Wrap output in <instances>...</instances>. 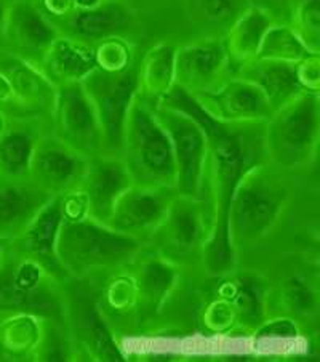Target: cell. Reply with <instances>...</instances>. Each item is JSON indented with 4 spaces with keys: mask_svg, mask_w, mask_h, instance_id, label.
Returning <instances> with one entry per match:
<instances>
[{
    "mask_svg": "<svg viewBox=\"0 0 320 362\" xmlns=\"http://www.w3.org/2000/svg\"><path fill=\"white\" fill-rule=\"evenodd\" d=\"M223 53L215 45H202L186 50L179 58V69L189 81H205L220 68Z\"/></svg>",
    "mask_w": 320,
    "mask_h": 362,
    "instance_id": "obj_18",
    "label": "cell"
},
{
    "mask_svg": "<svg viewBox=\"0 0 320 362\" xmlns=\"http://www.w3.org/2000/svg\"><path fill=\"white\" fill-rule=\"evenodd\" d=\"M52 59L55 69L64 77H82L95 66L93 53L71 42H58L52 52Z\"/></svg>",
    "mask_w": 320,
    "mask_h": 362,
    "instance_id": "obj_17",
    "label": "cell"
},
{
    "mask_svg": "<svg viewBox=\"0 0 320 362\" xmlns=\"http://www.w3.org/2000/svg\"><path fill=\"white\" fill-rule=\"evenodd\" d=\"M77 4L82 5V7H92L96 4V0H77Z\"/></svg>",
    "mask_w": 320,
    "mask_h": 362,
    "instance_id": "obj_29",
    "label": "cell"
},
{
    "mask_svg": "<svg viewBox=\"0 0 320 362\" xmlns=\"http://www.w3.org/2000/svg\"><path fill=\"white\" fill-rule=\"evenodd\" d=\"M203 7L208 15L220 18L225 16L231 10L232 0H203Z\"/></svg>",
    "mask_w": 320,
    "mask_h": 362,
    "instance_id": "obj_28",
    "label": "cell"
},
{
    "mask_svg": "<svg viewBox=\"0 0 320 362\" xmlns=\"http://www.w3.org/2000/svg\"><path fill=\"white\" fill-rule=\"evenodd\" d=\"M53 196L34 183H15L0 189V231H23Z\"/></svg>",
    "mask_w": 320,
    "mask_h": 362,
    "instance_id": "obj_13",
    "label": "cell"
},
{
    "mask_svg": "<svg viewBox=\"0 0 320 362\" xmlns=\"http://www.w3.org/2000/svg\"><path fill=\"white\" fill-rule=\"evenodd\" d=\"M283 292H285V298L295 311L307 315V313L316 310V295L311 291V287L304 281L298 279V277L288 279L285 287H283Z\"/></svg>",
    "mask_w": 320,
    "mask_h": 362,
    "instance_id": "obj_23",
    "label": "cell"
},
{
    "mask_svg": "<svg viewBox=\"0 0 320 362\" xmlns=\"http://www.w3.org/2000/svg\"><path fill=\"white\" fill-rule=\"evenodd\" d=\"M82 334L90 346L98 353L105 361H122L119 354L116 343L112 341L111 335L102 325L100 316L96 315L93 306H87L85 313L82 315Z\"/></svg>",
    "mask_w": 320,
    "mask_h": 362,
    "instance_id": "obj_20",
    "label": "cell"
},
{
    "mask_svg": "<svg viewBox=\"0 0 320 362\" xmlns=\"http://www.w3.org/2000/svg\"><path fill=\"white\" fill-rule=\"evenodd\" d=\"M40 279L42 269L37 262L23 263L11 276V281L15 282V286L23 288V291H34V288H37Z\"/></svg>",
    "mask_w": 320,
    "mask_h": 362,
    "instance_id": "obj_27",
    "label": "cell"
},
{
    "mask_svg": "<svg viewBox=\"0 0 320 362\" xmlns=\"http://www.w3.org/2000/svg\"><path fill=\"white\" fill-rule=\"evenodd\" d=\"M287 202V189L263 168L253 167L240 177L229 207L231 244H250L279 218Z\"/></svg>",
    "mask_w": 320,
    "mask_h": 362,
    "instance_id": "obj_3",
    "label": "cell"
},
{
    "mask_svg": "<svg viewBox=\"0 0 320 362\" xmlns=\"http://www.w3.org/2000/svg\"><path fill=\"white\" fill-rule=\"evenodd\" d=\"M88 158L59 140L35 144L29 172L34 183L52 196H66L78 189Z\"/></svg>",
    "mask_w": 320,
    "mask_h": 362,
    "instance_id": "obj_6",
    "label": "cell"
},
{
    "mask_svg": "<svg viewBox=\"0 0 320 362\" xmlns=\"http://www.w3.org/2000/svg\"><path fill=\"white\" fill-rule=\"evenodd\" d=\"M130 186H133V180L124 159L100 154L88 159L77 191L85 201L87 216L106 225L117 199Z\"/></svg>",
    "mask_w": 320,
    "mask_h": 362,
    "instance_id": "obj_7",
    "label": "cell"
},
{
    "mask_svg": "<svg viewBox=\"0 0 320 362\" xmlns=\"http://www.w3.org/2000/svg\"><path fill=\"white\" fill-rule=\"evenodd\" d=\"M0 21H2V8H0Z\"/></svg>",
    "mask_w": 320,
    "mask_h": 362,
    "instance_id": "obj_30",
    "label": "cell"
},
{
    "mask_svg": "<svg viewBox=\"0 0 320 362\" xmlns=\"http://www.w3.org/2000/svg\"><path fill=\"white\" fill-rule=\"evenodd\" d=\"M63 220V196H53L20 233L21 250L31 255L40 267L55 271L63 269L55 252L57 236Z\"/></svg>",
    "mask_w": 320,
    "mask_h": 362,
    "instance_id": "obj_12",
    "label": "cell"
},
{
    "mask_svg": "<svg viewBox=\"0 0 320 362\" xmlns=\"http://www.w3.org/2000/svg\"><path fill=\"white\" fill-rule=\"evenodd\" d=\"M138 238L114 231L90 216L63 220L57 236V258L74 274L112 269L130 262L140 252Z\"/></svg>",
    "mask_w": 320,
    "mask_h": 362,
    "instance_id": "obj_1",
    "label": "cell"
},
{
    "mask_svg": "<svg viewBox=\"0 0 320 362\" xmlns=\"http://www.w3.org/2000/svg\"><path fill=\"white\" fill-rule=\"evenodd\" d=\"M264 28H266V21L261 15H251L247 18V20L242 23V28H240V33H239L240 47H242L245 52L256 48L259 40H261Z\"/></svg>",
    "mask_w": 320,
    "mask_h": 362,
    "instance_id": "obj_26",
    "label": "cell"
},
{
    "mask_svg": "<svg viewBox=\"0 0 320 362\" xmlns=\"http://www.w3.org/2000/svg\"><path fill=\"white\" fill-rule=\"evenodd\" d=\"M120 153H124L133 185L143 188H174L177 164L170 136L159 119L143 106H135L126 114Z\"/></svg>",
    "mask_w": 320,
    "mask_h": 362,
    "instance_id": "obj_2",
    "label": "cell"
},
{
    "mask_svg": "<svg viewBox=\"0 0 320 362\" xmlns=\"http://www.w3.org/2000/svg\"><path fill=\"white\" fill-rule=\"evenodd\" d=\"M167 116L159 122L170 136L174 164H177V189L181 196L197 197L202 186L208 140L202 127L186 114L168 107Z\"/></svg>",
    "mask_w": 320,
    "mask_h": 362,
    "instance_id": "obj_5",
    "label": "cell"
},
{
    "mask_svg": "<svg viewBox=\"0 0 320 362\" xmlns=\"http://www.w3.org/2000/svg\"><path fill=\"white\" fill-rule=\"evenodd\" d=\"M203 228V210L196 197L172 199L165 216L157 225L159 243L173 257L189 255L201 247Z\"/></svg>",
    "mask_w": 320,
    "mask_h": 362,
    "instance_id": "obj_11",
    "label": "cell"
},
{
    "mask_svg": "<svg viewBox=\"0 0 320 362\" xmlns=\"http://www.w3.org/2000/svg\"><path fill=\"white\" fill-rule=\"evenodd\" d=\"M173 282L172 268L165 267L159 262H150L144 264L141 271V293L150 303L159 300L162 295L170 288Z\"/></svg>",
    "mask_w": 320,
    "mask_h": 362,
    "instance_id": "obj_22",
    "label": "cell"
},
{
    "mask_svg": "<svg viewBox=\"0 0 320 362\" xmlns=\"http://www.w3.org/2000/svg\"><path fill=\"white\" fill-rule=\"evenodd\" d=\"M167 192H170V189L130 186L117 199L106 225L114 231L133 238L157 228L172 202V197Z\"/></svg>",
    "mask_w": 320,
    "mask_h": 362,
    "instance_id": "obj_10",
    "label": "cell"
},
{
    "mask_svg": "<svg viewBox=\"0 0 320 362\" xmlns=\"http://www.w3.org/2000/svg\"><path fill=\"white\" fill-rule=\"evenodd\" d=\"M15 28L18 37L28 47H44L53 40V31L48 28L44 18L31 8L18 10Z\"/></svg>",
    "mask_w": 320,
    "mask_h": 362,
    "instance_id": "obj_21",
    "label": "cell"
},
{
    "mask_svg": "<svg viewBox=\"0 0 320 362\" xmlns=\"http://www.w3.org/2000/svg\"><path fill=\"white\" fill-rule=\"evenodd\" d=\"M58 140L85 158L102 154L105 140L93 106L77 86L63 90L58 105Z\"/></svg>",
    "mask_w": 320,
    "mask_h": 362,
    "instance_id": "obj_9",
    "label": "cell"
},
{
    "mask_svg": "<svg viewBox=\"0 0 320 362\" xmlns=\"http://www.w3.org/2000/svg\"><path fill=\"white\" fill-rule=\"evenodd\" d=\"M136 90V74L124 71L120 74L96 77L92 83L95 114L102 132L105 149L119 153L124 143L126 114L130 110L131 96Z\"/></svg>",
    "mask_w": 320,
    "mask_h": 362,
    "instance_id": "obj_8",
    "label": "cell"
},
{
    "mask_svg": "<svg viewBox=\"0 0 320 362\" xmlns=\"http://www.w3.org/2000/svg\"><path fill=\"white\" fill-rule=\"evenodd\" d=\"M261 287L251 279H240L235 288V301L237 308L244 313V316L256 317L261 311Z\"/></svg>",
    "mask_w": 320,
    "mask_h": 362,
    "instance_id": "obj_24",
    "label": "cell"
},
{
    "mask_svg": "<svg viewBox=\"0 0 320 362\" xmlns=\"http://www.w3.org/2000/svg\"><path fill=\"white\" fill-rule=\"evenodd\" d=\"M35 141L24 132H11L0 140V167L10 175L20 177L29 172Z\"/></svg>",
    "mask_w": 320,
    "mask_h": 362,
    "instance_id": "obj_16",
    "label": "cell"
},
{
    "mask_svg": "<svg viewBox=\"0 0 320 362\" xmlns=\"http://www.w3.org/2000/svg\"><path fill=\"white\" fill-rule=\"evenodd\" d=\"M266 48L277 57H292L298 58L301 55V45L297 42L293 35H290L285 31H275L268 35L266 40Z\"/></svg>",
    "mask_w": 320,
    "mask_h": 362,
    "instance_id": "obj_25",
    "label": "cell"
},
{
    "mask_svg": "<svg viewBox=\"0 0 320 362\" xmlns=\"http://www.w3.org/2000/svg\"><path fill=\"white\" fill-rule=\"evenodd\" d=\"M216 105L223 119L255 120L266 119L271 114V105L261 90L250 83H232L216 96Z\"/></svg>",
    "mask_w": 320,
    "mask_h": 362,
    "instance_id": "obj_14",
    "label": "cell"
},
{
    "mask_svg": "<svg viewBox=\"0 0 320 362\" xmlns=\"http://www.w3.org/2000/svg\"><path fill=\"white\" fill-rule=\"evenodd\" d=\"M72 29L83 37H102L124 24V15L117 10H88L72 20Z\"/></svg>",
    "mask_w": 320,
    "mask_h": 362,
    "instance_id": "obj_19",
    "label": "cell"
},
{
    "mask_svg": "<svg viewBox=\"0 0 320 362\" xmlns=\"http://www.w3.org/2000/svg\"><path fill=\"white\" fill-rule=\"evenodd\" d=\"M317 125L316 98L303 96L297 101H288L268 129V154L280 167L303 165L316 149Z\"/></svg>",
    "mask_w": 320,
    "mask_h": 362,
    "instance_id": "obj_4",
    "label": "cell"
},
{
    "mask_svg": "<svg viewBox=\"0 0 320 362\" xmlns=\"http://www.w3.org/2000/svg\"><path fill=\"white\" fill-rule=\"evenodd\" d=\"M253 79L271 106L287 105L288 100L300 92L297 71L285 63H273L258 68Z\"/></svg>",
    "mask_w": 320,
    "mask_h": 362,
    "instance_id": "obj_15",
    "label": "cell"
}]
</instances>
